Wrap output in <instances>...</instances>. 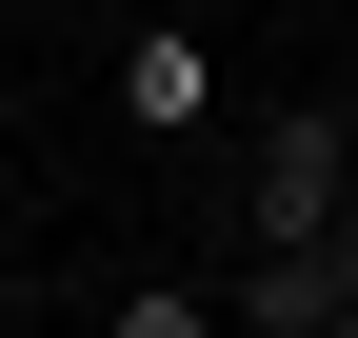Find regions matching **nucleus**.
Returning <instances> with one entry per match:
<instances>
[{"mask_svg":"<svg viewBox=\"0 0 358 338\" xmlns=\"http://www.w3.org/2000/svg\"><path fill=\"white\" fill-rule=\"evenodd\" d=\"M338 219H358V119H338V100H259V119H239V259L338 239Z\"/></svg>","mask_w":358,"mask_h":338,"instance_id":"f257e3e1","label":"nucleus"},{"mask_svg":"<svg viewBox=\"0 0 358 338\" xmlns=\"http://www.w3.org/2000/svg\"><path fill=\"white\" fill-rule=\"evenodd\" d=\"M219 299H239L259 338H358V219H338V239H279V259H239Z\"/></svg>","mask_w":358,"mask_h":338,"instance_id":"f03ea898","label":"nucleus"},{"mask_svg":"<svg viewBox=\"0 0 358 338\" xmlns=\"http://www.w3.org/2000/svg\"><path fill=\"white\" fill-rule=\"evenodd\" d=\"M120 119H140V140H199V119H219V60H199V0H179V20H120Z\"/></svg>","mask_w":358,"mask_h":338,"instance_id":"7ed1b4c3","label":"nucleus"},{"mask_svg":"<svg viewBox=\"0 0 358 338\" xmlns=\"http://www.w3.org/2000/svg\"><path fill=\"white\" fill-rule=\"evenodd\" d=\"M100 318H120V338H219V318H239V299H219V279H120Z\"/></svg>","mask_w":358,"mask_h":338,"instance_id":"20e7f679","label":"nucleus"},{"mask_svg":"<svg viewBox=\"0 0 358 338\" xmlns=\"http://www.w3.org/2000/svg\"><path fill=\"white\" fill-rule=\"evenodd\" d=\"M120 20H179V0H120Z\"/></svg>","mask_w":358,"mask_h":338,"instance_id":"39448f33","label":"nucleus"}]
</instances>
